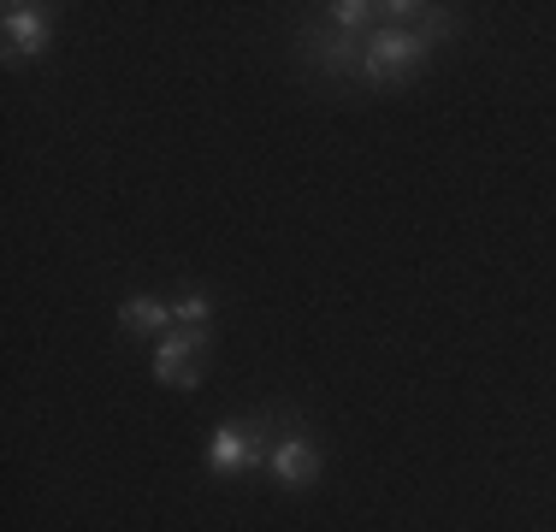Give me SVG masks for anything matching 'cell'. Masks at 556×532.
<instances>
[{
  "instance_id": "cell-7",
  "label": "cell",
  "mask_w": 556,
  "mask_h": 532,
  "mask_svg": "<svg viewBox=\"0 0 556 532\" xmlns=\"http://www.w3.org/2000/svg\"><path fill=\"white\" fill-rule=\"evenodd\" d=\"M207 319H214V296H207V290H184V296L172 302V326L207 331Z\"/></svg>"
},
{
  "instance_id": "cell-5",
  "label": "cell",
  "mask_w": 556,
  "mask_h": 532,
  "mask_svg": "<svg viewBox=\"0 0 556 532\" xmlns=\"http://www.w3.org/2000/svg\"><path fill=\"white\" fill-rule=\"evenodd\" d=\"M320 461H326V456H320V444H314L308 432H296V426H290V432L273 444V461H267V473H273L285 491H302L308 479H320Z\"/></svg>"
},
{
  "instance_id": "cell-2",
  "label": "cell",
  "mask_w": 556,
  "mask_h": 532,
  "mask_svg": "<svg viewBox=\"0 0 556 532\" xmlns=\"http://www.w3.org/2000/svg\"><path fill=\"white\" fill-rule=\"evenodd\" d=\"M273 461V438L267 426H249V420H231V426H214L207 438V468L237 479V473H267Z\"/></svg>"
},
{
  "instance_id": "cell-4",
  "label": "cell",
  "mask_w": 556,
  "mask_h": 532,
  "mask_svg": "<svg viewBox=\"0 0 556 532\" xmlns=\"http://www.w3.org/2000/svg\"><path fill=\"white\" fill-rule=\"evenodd\" d=\"M0 36H7V60H42L48 53V7L7 0L0 7Z\"/></svg>"
},
{
  "instance_id": "cell-6",
  "label": "cell",
  "mask_w": 556,
  "mask_h": 532,
  "mask_svg": "<svg viewBox=\"0 0 556 532\" xmlns=\"http://www.w3.org/2000/svg\"><path fill=\"white\" fill-rule=\"evenodd\" d=\"M118 326H125L130 338H154V343H161L172 331V302H161V296H125V302H118Z\"/></svg>"
},
{
  "instance_id": "cell-1",
  "label": "cell",
  "mask_w": 556,
  "mask_h": 532,
  "mask_svg": "<svg viewBox=\"0 0 556 532\" xmlns=\"http://www.w3.org/2000/svg\"><path fill=\"white\" fill-rule=\"evenodd\" d=\"M432 36H450V18L427 24V30H374V36H326L320 65L326 72H350L362 84H396V77H415L432 53Z\"/></svg>"
},
{
  "instance_id": "cell-3",
  "label": "cell",
  "mask_w": 556,
  "mask_h": 532,
  "mask_svg": "<svg viewBox=\"0 0 556 532\" xmlns=\"http://www.w3.org/2000/svg\"><path fill=\"white\" fill-rule=\"evenodd\" d=\"M202 362H207V331L172 326L161 343H154V379L166 391H195L202 384Z\"/></svg>"
}]
</instances>
